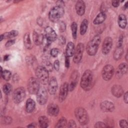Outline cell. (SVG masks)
I'll return each instance as SVG.
<instances>
[{"label":"cell","instance_id":"cell-19","mask_svg":"<svg viewBox=\"0 0 128 128\" xmlns=\"http://www.w3.org/2000/svg\"><path fill=\"white\" fill-rule=\"evenodd\" d=\"M85 4L82 0H78L76 4V10L79 16H82L85 12Z\"/></svg>","mask_w":128,"mask_h":128},{"label":"cell","instance_id":"cell-14","mask_svg":"<svg viewBox=\"0 0 128 128\" xmlns=\"http://www.w3.org/2000/svg\"><path fill=\"white\" fill-rule=\"evenodd\" d=\"M68 90V84L67 82L63 83L60 86L58 95V100L60 102L64 101L66 97Z\"/></svg>","mask_w":128,"mask_h":128},{"label":"cell","instance_id":"cell-43","mask_svg":"<svg viewBox=\"0 0 128 128\" xmlns=\"http://www.w3.org/2000/svg\"><path fill=\"white\" fill-rule=\"evenodd\" d=\"M65 65H66V66L67 68H69V66H70V60H69L68 57L67 56H66V58H65Z\"/></svg>","mask_w":128,"mask_h":128},{"label":"cell","instance_id":"cell-28","mask_svg":"<svg viewBox=\"0 0 128 128\" xmlns=\"http://www.w3.org/2000/svg\"><path fill=\"white\" fill-rule=\"evenodd\" d=\"M24 43L26 48L31 49L32 48V44L29 33H26L24 34Z\"/></svg>","mask_w":128,"mask_h":128},{"label":"cell","instance_id":"cell-36","mask_svg":"<svg viewBox=\"0 0 128 128\" xmlns=\"http://www.w3.org/2000/svg\"><path fill=\"white\" fill-rule=\"evenodd\" d=\"M120 126L121 128H128V122L126 120H122L120 122Z\"/></svg>","mask_w":128,"mask_h":128},{"label":"cell","instance_id":"cell-42","mask_svg":"<svg viewBox=\"0 0 128 128\" xmlns=\"http://www.w3.org/2000/svg\"><path fill=\"white\" fill-rule=\"evenodd\" d=\"M66 29V25L64 22H60V30L62 32H63Z\"/></svg>","mask_w":128,"mask_h":128},{"label":"cell","instance_id":"cell-2","mask_svg":"<svg viewBox=\"0 0 128 128\" xmlns=\"http://www.w3.org/2000/svg\"><path fill=\"white\" fill-rule=\"evenodd\" d=\"M100 42V37L99 35L95 36L88 43L86 50L87 53L90 56L94 55L98 50Z\"/></svg>","mask_w":128,"mask_h":128},{"label":"cell","instance_id":"cell-46","mask_svg":"<svg viewBox=\"0 0 128 128\" xmlns=\"http://www.w3.org/2000/svg\"><path fill=\"white\" fill-rule=\"evenodd\" d=\"M122 41H123V36H120L118 41V44L117 46H121L122 45Z\"/></svg>","mask_w":128,"mask_h":128},{"label":"cell","instance_id":"cell-29","mask_svg":"<svg viewBox=\"0 0 128 128\" xmlns=\"http://www.w3.org/2000/svg\"><path fill=\"white\" fill-rule=\"evenodd\" d=\"M18 31L12 30V31L4 33L2 34V35L4 36V38L8 39V38H12L18 35Z\"/></svg>","mask_w":128,"mask_h":128},{"label":"cell","instance_id":"cell-22","mask_svg":"<svg viewBox=\"0 0 128 128\" xmlns=\"http://www.w3.org/2000/svg\"><path fill=\"white\" fill-rule=\"evenodd\" d=\"M75 51L74 44L72 42H69L66 46V56L68 57H70L72 56L74 54Z\"/></svg>","mask_w":128,"mask_h":128},{"label":"cell","instance_id":"cell-8","mask_svg":"<svg viewBox=\"0 0 128 128\" xmlns=\"http://www.w3.org/2000/svg\"><path fill=\"white\" fill-rule=\"evenodd\" d=\"M114 74V68L110 64L105 66L102 70V74L103 79L105 80H109L112 77Z\"/></svg>","mask_w":128,"mask_h":128},{"label":"cell","instance_id":"cell-45","mask_svg":"<svg viewBox=\"0 0 128 128\" xmlns=\"http://www.w3.org/2000/svg\"><path fill=\"white\" fill-rule=\"evenodd\" d=\"M119 3H120V1L119 0H113V1L112 2V5L114 8L118 7L119 6Z\"/></svg>","mask_w":128,"mask_h":128},{"label":"cell","instance_id":"cell-3","mask_svg":"<svg viewBox=\"0 0 128 128\" xmlns=\"http://www.w3.org/2000/svg\"><path fill=\"white\" fill-rule=\"evenodd\" d=\"M64 10L63 7L58 5L53 7L49 12V19L52 22H56L64 15Z\"/></svg>","mask_w":128,"mask_h":128},{"label":"cell","instance_id":"cell-26","mask_svg":"<svg viewBox=\"0 0 128 128\" xmlns=\"http://www.w3.org/2000/svg\"><path fill=\"white\" fill-rule=\"evenodd\" d=\"M38 123L40 126V128H47L48 126V118L44 116H42L38 118Z\"/></svg>","mask_w":128,"mask_h":128},{"label":"cell","instance_id":"cell-18","mask_svg":"<svg viewBox=\"0 0 128 128\" xmlns=\"http://www.w3.org/2000/svg\"><path fill=\"white\" fill-rule=\"evenodd\" d=\"M47 112L51 116H56L59 112V108L54 104H50L48 106Z\"/></svg>","mask_w":128,"mask_h":128},{"label":"cell","instance_id":"cell-12","mask_svg":"<svg viewBox=\"0 0 128 128\" xmlns=\"http://www.w3.org/2000/svg\"><path fill=\"white\" fill-rule=\"evenodd\" d=\"M112 46V40L110 37H106L104 40L102 45V52L104 54H108L111 50Z\"/></svg>","mask_w":128,"mask_h":128},{"label":"cell","instance_id":"cell-47","mask_svg":"<svg viewBox=\"0 0 128 128\" xmlns=\"http://www.w3.org/2000/svg\"><path fill=\"white\" fill-rule=\"evenodd\" d=\"M128 92H126L125 94H124V102L126 104H127L128 102Z\"/></svg>","mask_w":128,"mask_h":128},{"label":"cell","instance_id":"cell-4","mask_svg":"<svg viewBox=\"0 0 128 128\" xmlns=\"http://www.w3.org/2000/svg\"><path fill=\"white\" fill-rule=\"evenodd\" d=\"M48 71L42 66H38L36 70V75L38 80L42 84H46L48 82Z\"/></svg>","mask_w":128,"mask_h":128},{"label":"cell","instance_id":"cell-33","mask_svg":"<svg viewBox=\"0 0 128 128\" xmlns=\"http://www.w3.org/2000/svg\"><path fill=\"white\" fill-rule=\"evenodd\" d=\"M67 124L66 120L64 118H62L59 120L57 122L56 127V128H64L66 126Z\"/></svg>","mask_w":128,"mask_h":128},{"label":"cell","instance_id":"cell-24","mask_svg":"<svg viewBox=\"0 0 128 128\" xmlns=\"http://www.w3.org/2000/svg\"><path fill=\"white\" fill-rule=\"evenodd\" d=\"M106 18V14L104 12L99 13L94 20V24H99L103 22Z\"/></svg>","mask_w":128,"mask_h":128},{"label":"cell","instance_id":"cell-44","mask_svg":"<svg viewBox=\"0 0 128 128\" xmlns=\"http://www.w3.org/2000/svg\"><path fill=\"white\" fill-rule=\"evenodd\" d=\"M58 41L60 42V44H65L66 42V40H65V38H64L63 36H60L59 38H58Z\"/></svg>","mask_w":128,"mask_h":128},{"label":"cell","instance_id":"cell-34","mask_svg":"<svg viewBox=\"0 0 128 128\" xmlns=\"http://www.w3.org/2000/svg\"><path fill=\"white\" fill-rule=\"evenodd\" d=\"M3 91L6 94H8L10 93L12 89V86L10 84H6L3 86Z\"/></svg>","mask_w":128,"mask_h":128},{"label":"cell","instance_id":"cell-35","mask_svg":"<svg viewBox=\"0 0 128 128\" xmlns=\"http://www.w3.org/2000/svg\"><path fill=\"white\" fill-rule=\"evenodd\" d=\"M58 53H59V50L56 48H54L52 49L50 52V55L54 57L58 55Z\"/></svg>","mask_w":128,"mask_h":128},{"label":"cell","instance_id":"cell-32","mask_svg":"<svg viewBox=\"0 0 128 128\" xmlns=\"http://www.w3.org/2000/svg\"><path fill=\"white\" fill-rule=\"evenodd\" d=\"M71 30L72 37L74 39H76L77 36V24L76 22H72L71 26Z\"/></svg>","mask_w":128,"mask_h":128},{"label":"cell","instance_id":"cell-30","mask_svg":"<svg viewBox=\"0 0 128 128\" xmlns=\"http://www.w3.org/2000/svg\"><path fill=\"white\" fill-rule=\"evenodd\" d=\"M88 26V21L86 19H84L80 24V34L82 35H84L86 32Z\"/></svg>","mask_w":128,"mask_h":128},{"label":"cell","instance_id":"cell-10","mask_svg":"<svg viewBox=\"0 0 128 128\" xmlns=\"http://www.w3.org/2000/svg\"><path fill=\"white\" fill-rule=\"evenodd\" d=\"M36 100L39 104H44L48 100V92L46 89L44 88H40L36 93Z\"/></svg>","mask_w":128,"mask_h":128},{"label":"cell","instance_id":"cell-41","mask_svg":"<svg viewBox=\"0 0 128 128\" xmlns=\"http://www.w3.org/2000/svg\"><path fill=\"white\" fill-rule=\"evenodd\" d=\"M15 42V40H8L6 44V47H9L12 45H13Z\"/></svg>","mask_w":128,"mask_h":128},{"label":"cell","instance_id":"cell-27","mask_svg":"<svg viewBox=\"0 0 128 128\" xmlns=\"http://www.w3.org/2000/svg\"><path fill=\"white\" fill-rule=\"evenodd\" d=\"M123 48L122 46H117L116 49L115 50L114 52V58L115 60H118L122 56L123 54Z\"/></svg>","mask_w":128,"mask_h":128},{"label":"cell","instance_id":"cell-16","mask_svg":"<svg viewBox=\"0 0 128 128\" xmlns=\"http://www.w3.org/2000/svg\"><path fill=\"white\" fill-rule=\"evenodd\" d=\"M100 108L102 111L105 112H112L114 109V104L108 100L102 102L100 104Z\"/></svg>","mask_w":128,"mask_h":128},{"label":"cell","instance_id":"cell-20","mask_svg":"<svg viewBox=\"0 0 128 128\" xmlns=\"http://www.w3.org/2000/svg\"><path fill=\"white\" fill-rule=\"evenodd\" d=\"M112 93L114 96L120 98L122 95L124 90L120 86L116 84L112 88Z\"/></svg>","mask_w":128,"mask_h":128},{"label":"cell","instance_id":"cell-39","mask_svg":"<svg viewBox=\"0 0 128 128\" xmlns=\"http://www.w3.org/2000/svg\"><path fill=\"white\" fill-rule=\"evenodd\" d=\"M44 65H45V66H44L48 71V70H50V71L52 70V64H51L50 62H46L45 63Z\"/></svg>","mask_w":128,"mask_h":128},{"label":"cell","instance_id":"cell-48","mask_svg":"<svg viewBox=\"0 0 128 128\" xmlns=\"http://www.w3.org/2000/svg\"><path fill=\"white\" fill-rule=\"evenodd\" d=\"M12 121V119L10 117H6L5 118H4V122L6 124H10Z\"/></svg>","mask_w":128,"mask_h":128},{"label":"cell","instance_id":"cell-21","mask_svg":"<svg viewBox=\"0 0 128 128\" xmlns=\"http://www.w3.org/2000/svg\"><path fill=\"white\" fill-rule=\"evenodd\" d=\"M33 40L34 43L36 45H40L42 44L44 40V36L42 34L38 33L36 31L33 32Z\"/></svg>","mask_w":128,"mask_h":128},{"label":"cell","instance_id":"cell-38","mask_svg":"<svg viewBox=\"0 0 128 128\" xmlns=\"http://www.w3.org/2000/svg\"><path fill=\"white\" fill-rule=\"evenodd\" d=\"M68 126L69 128H76V124L74 121L72 120H70L68 122Z\"/></svg>","mask_w":128,"mask_h":128},{"label":"cell","instance_id":"cell-11","mask_svg":"<svg viewBox=\"0 0 128 128\" xmlns=\"http://www.w3.org/2000/svg\"><path fill=\"white\" fill-rule=\"evenodd\" d=\"M45 36L48 42L54 41L57 38V34L55 31L50 26H47L45 30Z\"/></svg>","mask_w":128,"mask_h":128},{"label":"cell","instance_id":"cell-40","mask_svg":"<svg viewBox=\"0 0 128 128\" xmlns=\"http://www.w3.org/2000/svg\"><path fill=\"white\" fill-rule=\"evenodd\" d=\"M54 69L56 70H58L59 68H60V62L58 61V60H56L54 61Z\"/></svg>","mask_w":128,"mask_h":128},{"label":"cell","instance_id":"cell-17","mask_svg":"<svg viewBox=\"0 0 128 128\" xmlns=\"http://www.w3.org/2000/svg\"><path fill=\"white\" fill-rule=\"evenodd\" d=\"M128 70V66L126 63L120 64L116 70V76L120 78L126 73Z\"/></svg>","mask_w":128,"mask_h":128},{"label":"cell","instance_id":"cell-13","mask_svg":"<svg viewBox=\"0 0 128 128\" xmlns=\"http://www.w3.org/2000/svg\"><path fill=\"white\" fill-rule=\"evenodd\" d=\"M78 73L77 70H74L71 74L70 84L68 85V89L70 91H72L74 90L78 82Z\"/></svg>","mask_w":128,"mask_h":128},{"label":"cell","instance_id":"cell-9","mask_svg":"<svg viewBox=\"0 0 128 128\" xmlns=\"http://www.w3.org/2000/svg\"><path fill=\"white\" fill-rule=\"evenodd\" d=\"M84 50V45L82 43H79L78 44L75 51L74 52V56L73 60L74 63L78 64L79 63L82 58L83 52Z\"/></svg>","mask_w":128,"mask_h":128},{"label":"cell","instance_id":"cell-6","mask_svg":"<svg viewBox=\"0 0 128 128\" xmlns=\"http://www.w3.org/2000/svg\"><path fill=\"white\" fill-rule=\"evenodd\" d=\"M28 89L31 94H36L40 89V81L38 78H30L28 83Z\"/></svg>","mask_w":128,"mask_h":128},{"label":"cell","instance_id":"cell-25","mask_svg":"<svg viewBox=\"0 0 128 128\" xmlns=\"http://www.w3.org/2000/svg\"><path fill=\"white\" fill-rule=\"evenodd\" d=\"M126 18L124 14H120L118 18V24L122 28H124L126 26Z\"/></svg>","mask_w":128,"mask_h":128},{"label":"cell","instance_id":"cell-37","mask_svg":"<svg viewBox=\"0 0 128 128\" xmlns=\"http://www.w3.org/2000/svg\"><path fill=\"white\" fill-rule=\"evenodd\" d=\"M94 127H96V128H104V127H106V124L102 122H98L95 124Z\"/></svg>","mask_w":128,"mask_h":128},{"label":"cell","instance_id":"cell-31","mask_svg":"<svg viewBox=\"0 0 128 128\" xmlns=\"http://www.w3.org/2000/svg\"><path fill=\"white\" fill-rule=\"evenodd\" d=\"M1 76L6 80H9L11 78V72L8 70H4L2 71L1 68Z\"/></svg>","mask_w":128,"mask_h":128},{"label":"cell","instance_id":"cell-15","mask_svg":"<svg viewBox=\"0 0 128 128\" xmlns=\"http://www.w3.org/2000/svg\"><path fill=\"white\" fill-rule=\"evenodd\" d=\"M58 85L56 78L54 77H52L48 82V91L50 94H54L56 92L58 89Z\"/></svg>","mask_w":128,"mask_h":128},{"label":"cell","instance_id":"cell-23","mask_svg":"<svg viewBox=\"0 0 128 128\" xmlns=\"http://www.w3.org/2000/svg\"><path fill=\"white\" fill-rule=\"evenodd\" d=\"M36 106V104L32 98H28L26 102V111L28 112H32Z\"/></svg>","mask_w":128,"mask_h":128},{"label":"cell","instance_id":"cell-7","mask_svg":"<svg viewBox=\"0 0 128 128\" xmlns=\"http://www.w3.org/2000/svg\"><path fill=\"white\" fill-rule=\"evenodd\" d=\"M25 96V90L22 87H19L14 90L12 94V99L15 103L18 104L24 100Z\"/></svg>","mask_w":128,"mask_h":128},{"label":"cell","instance_id":"cell-49","mask_svg":"<svg viewBox=\"0 0 128 128\" xmlns=\"http://www.w3.org/2000/svg\"><path fill=\"white\" fill-rule=\"evenodd\" d=\"M10 55H5L4 57V61H6L10 59Z\"/></svg>","mask_w":128,"mask_h":128},{"label":"cell","instance_id":"cell-5","mask_svg":"<svg viewBox=\"0 0 128 128\" xmlns=\"http://www.w3.org/2000/svg\"><path fill=\"white\" fill-rule=\"evenodd\" d=\"M76 118L82 125L86 124L88 122V116L85 109L82 108H77L74 111Z\"/></svg>","mask_w":128,"mask_h":128},{"label":"cell","instance_id":"cell-1","mask_svg":"<svg viewBox=\"0 0 128 128\" xmlns=\"http://www.w3.org/2000/svg\"><path fill=\"white\" fill-rule=\"evenodd\" d=\"M93 85V74L89 70H86L83 74L80 81V86L84 90H89Z\"/></svg>","mask_w":128,"mask_h":128},{"label":"cell","instance_id":"cell-50","mask_svg":"<svg viewBox=\"0 0 128 128\" xmlns=\"http://www.w3.org/2000/svg\"><path fill=\"white\" fill-rule=\"evenodd\" d=\"M34 124L32 123V124H29L28 126H28V127H35L36 126H35V125H34Z\"/></svg>","mask_w":128,"mask_h":128}]
</instances>
